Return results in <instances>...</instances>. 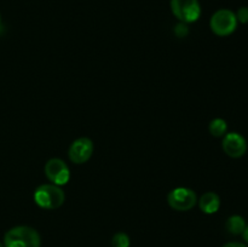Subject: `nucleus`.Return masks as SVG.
Segmentation results:
<instances>
[{
  "label": "nucleus",
  "mask_w": 248,
  "mask_h": 247,
  "mask_svg": "<svg viewBox=\"0 0 248 247\" xmlns=\"http://www.w3.org/2000/svg\"><path fill=\"white\" fill-rule=\"evenodd\" d=\"M41 239L34 228L18 225L5 234L4 247H40Z\"/></svg>",
  "instance_id": "obj_1"
},
{
  "label": "nucleus",
  "mask_w": 248,
  "mask_h": 247,
  "mask_svg": "<svg viewBox=\"0 0 248 247\" xmlns=\"http://www.w3.org/2000/svg\"><path fill=\"white\" fill-rule=\"evenodd\" d=\"M34 201L36 205L45 210H56L65 201L64 191L55 184H43L34 191Z\"/></svg>",
  "instance_id": "obj_2"
},
{
  "label": "nucleus",
  "mask_w": 248,
  "mask_h": 247,
  "mask_svg": "<svg viewBox=\"0 0 248 247\" xmlns=\"http://www.w3.org/2000/svg\"><path fill=\"white\" fill-rule=\"evenodd\" d=\"M237 23L239 22L235 16V12L228 9H220L211 17L210 27L216 35L228 36L236 31Z\"/></svg>",
  "instance_id": "obj_3"
},
{
  "label": "nucleus",
  "mask_w": 248,
  "mask_h": 247,
  "mask_svg": "<svg viewBox=\"0 0 248 247\" xmlns=\"http://www.w3.org/2000/svg\"><path fill=\"white\" fill-rule=\"evenodd\" d=\"M171 10L174 17L182 23H193L201 16L199 0H171Z\"/></svg>",
  "instance_id": "obj_4"
},
{
  "label": "nucleus",
  "mask_w": 248,
  "mask_h": 247,
  "mask_svg": "<svg viewBox=\"0 0 248 247\" xmlns=\"http://www.w3.org/2000/svg\"><path fill=\"white\" fill-rule=\"evenodd\" d=\"M167 202L170 207L176 211H189L196 205L198 202V196L193 189L186 188V186H179L171 190L167 195Z\"/></svg>",
  "instance_id": "obj_5"
},
{
  "label": "nucleus",
  "mask_w": 248,
  "mask_h": 247,
  "mask_svg": "<svg viewBox=\"0 0 248 247\" xmlns=\"http://www.w3.org/2000/svg\"><path fill=\"white\" fill-rule=\"evenodd\" d=\"M45 174L52 184L58 186L65 185L70 179V171L68 165L58 157H52L45 165Z\"/></svg>",
  "instance_id": "obj_6"
},
{
  "label": "nucleus",
  "mask_w": 248,
  "mask_h": 247,
  "mask_svg": "<svg viewBox=\"0 0 248 247\" xmlns=\"http://www.w3.org/2000/svg\"><path fill=\"white\" fill-rule=\"evenodd\" d=\"M92 154H93V143L87 137L75 139L69 147V152H68L70 161L77 165H81L89 161Z\"/></svg>",
  "instance_id": "obj_7"
},
{
  "label": "nucleus",
  "mask_w": 248,
  "mask_h": 247,
  "mask_svg": "<svg viewBox=\"0 0 248 247\" xmlns=\"http://www.w3.org/2000/svg\"><path fill=\"white\" fill-rule=\"evenodd\" d=\"M223 150L230 157H241L247 152V142L242 135L237 132H229L223 137Z\"/></svg>",
  "instance_id": "obj_8"
},
{
  "label": "nucleus",
  "mask_w": 248,
  "mask_h": 247,
  "mask_svg": "<svg viewBox=\"0 0 248 247\" xmlns=\"http://www.w3.org/2000/svg\"><path fill=\"white\" fill-rule=\"evenodd\" d=\"M199 207L206 215H213L219 210L220 198L213 191H207L199 200Z\"/></svg>",
  "instance_id": "obj_9"
},
{
  "label": "nucleus",
  "mask_w": 248,
  "mask_h": 247,
  "mask_svg": "<svg viewBox=\"0 0 248 247\" xmlns=\"http://www.w3.org/2000/svg\"><path fill=\"white\" fill-rule=\"evenodd\" d=\"M246 225L247 224L245 218L239 215H234L232 217H229L227 223H225V228H227L228 232H230L232 235H241L244 232Z\"/></svg>",
  "instance_id": "obj_10"
},
{
  "label": "nucleus",
  "mask_w": 248,
  "mask_h": 247,
  "mask_svg": "<svg viewBox=\"0 0 248 247\" xmlns=\"http://www.w3.org/2000/svg\"><path fill=\"white\" fill-rule=\"evenodd\" d=\"M208 130L213 137H224L228 131V124L224 119L216 118L208 125Z\"/></svg>",
  "instance_id": "obj_11"
},
{
  "label": "nucleus",
  "mask_w": 248,
  "mask_h": 247,
  "mask_svg": "<svg viewBox=\"0 0 248 247\" xmlns=\"http://www.w3.org/2000/svg\"><path fill=\"white\" fill-rule=\"evenodd\" d=\"M113 247H130V237L125 232H118L111 240Z\"/></svg>",
  "instance_id": "obj_12"
},
{
  "label": "nucleus",
  "mask_w": 248,
  "mask_h": 247,
  "mask_svg": "<svg viewBox=\"0 0 248 247\" xmlns=\"http://www.w3.org/2000/svg\"><path fill=\"white\" fill-rule=\"evenodd\" d=\"M235 16H236L237 22H240V23L242 24L248 23V7L247 6L240 7V9L237 10L236 14H235Z\"/></svg>",
  "instance_id": "obj_13"
},
{
  "label": "nucleus",
  "mask_w": 248,
  "mask_h": 247,
  "mask_svg": "<svg viewBox=\"0 0 248 247\" xmlns=\"http://www.w3.org/2000/svg\"><path fill=\"white\" fill-rule=\"evenodd\" d=\"M223 247H247L245 244H241V242H229V244L224 245Z\"/></svg>",
  "instance_id": "obj_14"
},
{
  "label": "nucleus",
  "mask_w": 248,
  "mask_h": 247,
  "mask_svg": "<svg viewBox=\"0 0 248 247\" xmlns=\"http://www.w3.org/2000/svg\"><path fill=\"white\" fill-rule=\"evenodd\" d=\"M242 236H244L245 241H246L247 244H248V224L246 225V228H245L244 232H242Z\"/></svg>",
  "instance_id": "obj_15"
},
{
  "label": "nucleus",
  "mask_w": 248,
  "mask_h": 247,
  "mask_svg": "<svg viewBox=\"0 0 248 247\" xmlns=\"http://www.w3.org/2000/svg\"><path fill=\"white\" fill-rule=\"evenodd\" d=\"M0 26H1V15H0Z\"/></svg>",
  "instance_id": "obj_16"
},
{
  "label": "nucleus",
  "mask_w": 248,
  "mask_h": 247,
  "mask_svg": "<svg viewBox=\"0 0 248 247\" xmlns=\"http://www.w3.org/2000/svg\"><path fill=\"white\" fill-rule=\"evenodd\" d=\"M0 247H4V246H2V245H1V244H0Z\"/></svg>",
  "instance_id": "obj_17"
}]
</instances>
